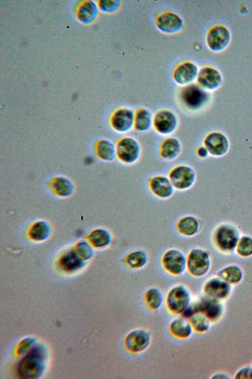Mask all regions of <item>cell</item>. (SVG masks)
<instances>
[{
    "label": "cell",
    "instance_id": "1",
    "mask_svg": "<svg viewBox=\"0 0 252 379\" xmlns=\"http://www.w3.org/2000/svg\"><path fill=\"white\" fill-rule=\"evenodd\" d=\"M165 302L167 307L170 312L182 315L192 302L191 291L184 284L176 285L168 291Z\"/></svg>",
    "mask_w": 252,
    "mask_h": 379
},
{
    "label": "cell",
    "instance_id": "2",
    "mask_svg": "<svg viewBox=\"0 0 252 379\" xmlns=\"http://www.w3.org/2000/svg\"><path fill=\"white\" fill-rule=\"evenodd\" d=\"M180 100L188 110L196 111L201 109L208 102L209 93L197 84L184 86L179 93Z\"/></svg>",
    "mask_w": 252,
    "mask_h": 379
},
{
    "label": "cell",
    "instance_id": "3",
    "mask_svg": "<svg viewBox=\"0 0 252 379\" xmlns=\"http://www.w3.org/2000/svg\"><path fill=\"white\" fill-rule=\"evenodd\" d=\"M116 157L125 164H133L139 159L141 148L134 138L125 136L120 138L116 144Z\"/></svg>",
    "mask_w": 252,
    "mask_h": 379
},
{
    "label": "cell",
    "instance_id": "4",
    "mask_svg": "<svg viewBox=\"0 0 252 379\" xmlns=\"http://www.w3.org/2000/svg\"><path fill=\"white\" fill-rule=\"evenodd\" d=\"M43 359L42 349L34 347L20 362L18 372L23 378L33 379L42 371L41 362Z\"/></svg>",
    "mask_w": 252,
    "mask_h": 379
},
{
    "label": "cell",
    "instance_id": "5",
    "mask_svg": "<svg viewBox=\"0 0 252 379\" xmlns=\"http://www.w3.org/2000/svg\"><path fill=\"white\" fill-rule=\"evenodd\" d=\"M164 269L169 274L180 276L187 270V258L184 252L177 248L166 251L161 258Z\"/></svg>",
    "mask_w": 252,
    "mask_h": 379
},
{
    "label": "cell",
    "instance_id": "6",
    "mask_svg": "<svg viewBox=\"0 0 252 379\" xmlns=\"http://www.w3.org/2000/svg\"><path fill=\"white\" fill-rule=\"evenodd\" d=\"M168 177L175 189L184 191L189 189L196 179V173L189 165L181 164L170 169Z\"/></svg>",
    "mask_w": 252,
    "mask_h": 379
},
{
    "label": "cell",
    "instance_id": "7",
    "mask_svg": "<svg viewBox=\"0 0 252 379\" xmlns=\"http://www.w3.org/2000/svg\"><path fill=\"white\" fill-rule=\"evenodd\" d=\"M187 270L194 277H201L208 271L210 260L208 253L200 248L190 250L187 256Z\"/></svg>",
    "mask_w": 252,
    "mask_h": 379
},
{
    "label": "cell",
    "instance_id": "8",
    "mask_svg": "<svg viewBox=\"0 0 252 379\" xmlns=\"http://www.w3.org/2000/svg\"><path fill=\"white\" fill-rule=\"evenodd\" d=\"M152 336L150 332L143 328H136L129 331L124 340L126 349L132 353H140L150 345Z\"/></svg>",
    "mask_w": 252,
    "mask_h": 379
},
{
    "label": "cell",
    "instance_id": "9",
    "mask_svg": "<svg viewBox=\"0 0 252 379\" xmlns=\"http://www.w3.org/2000/svg\"><path fill=\"white\" fill-rule=\"evenodd\" d=\"M179 125L177 114L168 109L158 111L153 116V127L161 135H169L174 133Z\"/></svg>",
    "mask_w": 252,
    "mask_h": 379
},
{
    "label": "cell",
    "instance_id": "10",
    "mask_svg": "<svg viewBox=\"0 0 252 379\" xmlns=\"http://www.w3.org/2000/svg\"><path fill=\"white\" fill-rule=\"evenodd\" d=\"M135 112L127 108H121L116 110L110 118L112 128L120 133H126L134 126Z\"/></svg>",
    "mask_w": 252,
    "mask_h": 379
},
{
    "label": "cell",
    "instance_id": "11",
    "mask_svg": "<svg viewBox=\"0 0 252 379\" xmlns=\"http://www.w3.org/2000/svg\"><path fill=\"white\" fill-rule=\"evenodd\" d=\"M230 34L224 26H216L212 28L208 32L206 42L209 48L214 52L224 50L229 44Z\"/></svg>",
    "mask_w": 252,
    "mask_h": 379
},
{
    "label": "cell",
    "instance_id": "12",
    "mask_svg": "<svg viewBox=\"0 0 252 379\" xmlns=\"http://www.w3.org/2000/svg\"><path fill=\"white\" fill-rule=\"evenodd\" d=\"M150 190L157 197L165 199L171 197L175 189L168 177L158 175L148 180Z\"/></svg>",
    "mask_w": 252,
    "mask_h": 379
},
{
    "label": "cell",
    "instance_id": "13",
    "mask_svg": "<svg viewBox=\"0 0 252 379\" xmlns=\"http://www.w3.org/2000/svg\"><path fill=\"white\" fill-rule=\"evenodd\" d=\"M155 23L158 30L167 34L178 33L183 26V21L181 17L170 11L159 13L156 18Z\"/></svg>",
    "mask_w": 252,
    "mask_h": 379
},
{
    "label": "cell",
    "instance_id": "14",
    "mask_svg": "<svg viewBox=\"0 0 252 379\" xmlns=\"http://www.w3.org/2000/svg\"><path fill=\"white\" fill-rule=\"evenodd\" d=\"M198 72V68L195 64L184 62L175 68L173 78L176 83L185 86L192 84L196 80Z\"/></svg>",
    "mask_w": 252,
    "mask_h": 379
},
{
    "label": "cell",
    "instance_id": "15",
    "mask_svg": "<svg viewBox=\"0 0 252 379\" xmlns=\"http://www.w3.org/2000/svg\"><path fill=\"white\" fill-rule=\"evenodd\" d=\"M217 246L224 251H230L235 247L238 241L237 231L232 227L223 225L220 227L215 234Z\"/></svg>",
    "mask_w": 252,
    "mask_h": 379
},
{
    "label": "cell",
    "instance_id": "16",
    "mask_svg": "<svg viewBox=\"0 0 252 379\" xmlns=\"http://www.w3.org/2000/svg\"><path fill=\"white\" fill-rule=\"evenodd\" d=\"M197 84L206 90L218 88L222 82L220 72L211 67L202 68L198 72L196 79Z\"/></svg>",
    "mask_w": 252,
    "mask_h": 379
},
{
    "label": "cell",
    "instance_id": "17",
    "mask_svg": "<svg viewBox=\"0 0 252 379\" xmlns=\"http://www.w3.org/2000/svg\"><path fill=\"white\" fill-rule=\"evenodd\" d=\"M204 147L209 153L220 156L224 154L228 148V142L226 137L218 132L208 134L204 140Z\"/></svg>",
    "mask_w": 252,
    "mask_h": 379
},
{
    "label": "cell",
    "instance_id": "18",
    "mask_svg": "<svg viewBox=\"0 0 252 379\" xmlns=\"http://www.w3.org/2000/svg\"><path fill=\"white\" fill-rule=\"evenodd\" d=\"M169 330L172 336L182 340L189 338L194 331L189 320L182 315L172 319Z\"/></svg>",
    "mask_w": 252,
    "mask_h": 379
},
{
    "label": "cell",
    "instance_id": "19",
    "mask_svg": "<svg viewBox=\"0 0 252 379\" xmlns=\"http://www.w3.org/2000/svg\"><path fill=\"white\" fill-rule=\"evenodd\" d=\"M180 141L174 137L165 138L159 146V154L163 159L172 160L177 158L182 151Z\"/></svg>",
    "mask_w": 252,
    "mask_h": 379
},
{
    "label": "cell",
    "instance_id": "20",
    "mask_svg": "<svg viewBox=\"0 0 252 379\" xmlns=\"http://www.w3.org/2000/svg\"><path fill=\"white\" fill-rule=\"evenodd\" d=\"M204 291L209 297L214 299L223 298L229 292L230 286L223 280L212 278L205 284Z\"/></svg>",
    "mask_w": 252,
    "mask_h": 379
},
{
    "label": "cell",
    "instance_id": "21",
    "mask_svg": "<svg viewBox=\"0 0 252 379\" xmlns=\"http://www.w3.org/2000/svg\"><path fill=\"white\" fill-rule=\"evenodd\" d=\"M196 311H200L209 319H214L219 316L221 311L220 306L215 299L209 297L204 298L199 302H193Z\"/></svg>",
    "mask_w": 252,
    "mask_h": 379
},
{
    "label": "cell",
    "instance_id": "22",
    "mask_svg": "<svg viewBox=\"0 0 252 379\" xmlns=\"http://www.w3.org/2000/svg\"><path fill=\"white\" fill-rule=\"evenodd\" d=\"M199 224L194 216L187 215L180 218L176 224L178 232L185 237H192L198 232Z\"/></svg>",
    "mask_w": 252,
    "mask_h": 379
},
{
    "label": "cell",
    "instance_id": "23",
    "mask_svg": "<svg viewBox=\"0 0 252 379\" xmlns=\"http://www.w3.org/2000/svg\"><path fill=\"white\" fill-rule=\"evenodd\" d=\"M134 114L133 129L140 132L149 131L153 126V116L146 108H139Z\"/></svg>",
    "mask_w": 252,
    "mask_h": 379
},
{
    "label": "cell",
    "instance_id": "24",
    "mask_svg": "<svg viewBox=\"0 0 252 379\" xmlns=\"http://www.w3.org/2000/svg\"><path fill=\"white\" fill-rule=\"evenodd\" d=\"M125 262L129 268L139 269L147 265L148 257L144 251L137 250L128 253L125 258Z\"/></svg>",
    "mask_w": 252,
    "mask_h": 379
},
{
    "label": "cell",
    "instance_id": "25",
    "mask_svg": "<svg viewBox=\"0 0 252 379\" xmlns=\"http://www.w3.org/2000/svg\"><path fill=\"white\" fill-rule=\"evenodd\" d=\"M144 300L150 309L157 310L162 306L164 297L162 291L159 288L152 287L146 291Z\"/></svg>",
    "mask_w": 252,
    "mask_h": 379
},
{
    "label": "cell",
    "instance_id": "26",
    "mask_svg": "<svg viewBox=\"0 0 252 379\" xmlns=\"http://www.w3.org/2000/svg\"><path fill=\"white\" fill-rule=\"evenodd\" d=\"M96 151L99 158L105 161H112L116 157V145L108 140L99 141Z\"/></svg>",
    "mask_w": 252,
    "mask_h": 379
},
{
    "label": "cell",
    "instance_id": "27",
    "mask_svg": "<svg viewBox=\"0 0 252 379\" xmlns=\"http://www.w3.org/2000/svg\"><path fill=\"white\" fill-rule=\"evenodd\" d=\"M89 240L94 246L104 248L110 244L112 236L108 231L104 229H97L91 234Z\"/></svg>",
    "mask_w": 252,
    "mask_h": 379
},
{
    "label": "cell",
    "instance_id": "28",
    "mask_svg": "<svg viewBox=\"0 0 252 379\" xmlns=\"http://www.w3.org/2000/svg\"><path fill=\"white\" fill-rule=\"evenodd\" d=\"M60 265L65 270L72 271L80 268L82 262L77 254L73 252H70L64 255L61 259Z\"/></svg>",
    "mask_w": 252,
    "mask_h": 379
},
{
    "label": "cell",
    "instance_id": "29",
    "mask_svg": "<svg viewBox=\"0 0 252 379\" xmlns=\"http://www.w3.org/2000/svg\"><path fill=\"white\" fill-rule=\"evenodd\" d=\"M188 319L193 330L197 332H205L209 327V319L200 311L195 312Z\"/></svg>",
    "mask_w": 252,
    "mask_h": 379
},
{
    "label": "cell",
    "instance_id": "30",
    "mask_svg": "<svg viewBox=\"0 0 252 379\" xmlns=\"http://www.w3.org/2000/svg\"><path fill=\"white\" fill-rule=\"evenodd\" d=\"M219 277L222 280L229 283H237L242 276L241 270L238 266L233 265L222 270L219 273Z\"/></svg>",
    "mask_w": 252,
    "mask_h": 379
},
{
    "label": "cell",
    "instance_id": "31",
    "mask_svg": "<svg viewBox=\"0 0 252 379\" xmlns=\"http://www.w3.org/2000/svg\"><path fill=\"white\" fill-rule=\"evenodd\" d=\"M48 230L49 228L46 223L43 222H39L32 227L30 234L33 239L41 240L46 237L48 233Z\"/></svg>",
    "mask_w": 252,
    "mask_h": 379
},
{
    "label": "cell",
    "instance_id": "32",
    "mask_svg": "<svg viewBox=\"0 0 252 379\" xmlns=\"http://www.w3.org/2000/svg\"><path fill=\"white\" fill-rule=\"evenodd\" d=\"M237 252L243 257H248L252 254V238L249 236L242 237L238 242Z\"/></svg>",
    "mask_w": 252,
    "mask_h": 379
},
{
    "label": "cell",
    "instance_id": "33",
    "mask_svg": "<svg viewBox=\"0 0 252 379\" xmlns=\"http://www.w3.org/2000/svg\"><path fill=\"white\" fill-rule=\"evenodd\" d=\"M71 184L64 178H58L54 184V187L57 192L62 195H66L70 192Z\"/></svg>",
    "mask_w": 252,
    "mask_h": 379
},
{
    "label": "cell",
    "instance_id": "34",
    "mask_svg": "<svg viewBox=\"0 0 252 379\" xmlns=\"http://www.w3.org/2000/svg\"><path fill=\"white\" fill-rule=\"evenodd\" d=\"M120 4L119 0H103L101 1L100 5L104 11L113 12L118 8Z\"/></svg>",
    "mask_w": 252,
    "mask_h": 379
},
{
    "label": "cell",
    "instance_id": "35",
    "mask_svg": "<svg viewBox=\"0 0 252 379\" xmlns=\"http://www.w3.org/2000/svg\"><path fill=\"white\" fill-rule=\"evenodd\" d=\"M79 248L77 249L78 254L82 257L87 259L89 257L91 251L90 248L86 244H81L78 246Z\"/></svg>",
    "mask_w": 252,
    "mask_h": 379
},
{
    "label": "cell",
    "instance_id": "36",
    "mask_svg": "<svg viewBox=\"0 0 252 379\" xmlns=\"http://www.w3.org/2000/svg\"><path fill=\"white\" fill-rule=\"evenodd\" d=\"M237 378H252V369L245 368L241 370L237 375Z\"/></svg>",
    "mask_w": 252,
    "mask_h": 379
},
{
    "label": "cell",
    "instance_id": "37",
    "mask_svg": "<svg viewBox=\"0 0 252 379\" xmlns=\"http://www.w3.org/2000/svg\"><path fill=\"white\" fill-rule=\"evenodd\" d=\"M208 152V151L205 147H200L196 151L197 155L202 158L206 157Z\"/></svg>",
    "mask_w": 252,
    "mask_h": 379
}]
</instances>
